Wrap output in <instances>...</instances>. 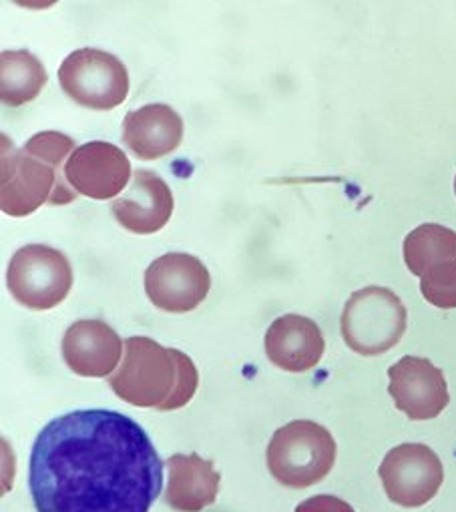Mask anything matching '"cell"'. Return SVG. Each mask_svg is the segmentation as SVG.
<instances>
[{"mask_svg":"<svg viewBox=\"0 0 456 512\" xmlns=\"http://www.w3.org/2000/svg\"><path fill=\"white\" fill-rule=\"evenodd\" d=\"M378 474L386 496L406 508H418L430 502L444 480V468L436 452L416 442L392 448L384 456Z\"/></svg>","mask_w":456,"mask_h":512,"instance_id":"cell-8","label":"cell"},{"mask_svg":"<svg viewBox=\"0 0 456 512\" xmlns=\"http://www.w3.org/2000/svg\"><path fill=\"white\" fill-rule=\"evenodd\" d=\"M420 292L424 300L434 308H456V260H448L430 268L420 278Z\"/></svg>","mask_w":456,"mask_h":512,"instance_id":"cell-19","label":"cell"},{"mask_svg":"<svg viewBox=\"0 0 456 512\" xmlns=\"http://www.w3.org/2000/svg\"><path fill=\"white\" fill-rule=\"evenodd\" d=\"M65 179L77 191L91 199H113L133 179L127 155L113 143L91 141L73 151L65 165Z\"/></svg>","mask_w":456,"mask_h":512,"instance_id":"cell-11","label":"cell"},{"mask_svg":"<svg viewBox=\"0 0 456 512\" xmlns=\"http://www.w3.org/2000/svg\"><path fill=\"white\" fill-rule=\"evenodd\" d=\"M169 480L165 490L167 504L177 512H201L211 506L219 492V472L211 460L199 454H173L167 460Z\"/></svg>","mask_w":456,"mask_h":512,"instance_id":"cell-16","label":"cell"},{"mask_svg":"<svg viewBox=\"0 0 456 512\" xmlns=\"http://www.w3.org/2000/svg\"><path fill=\"white\" fill-rule=\"evenodd\" d=\"M59 83L69 99L91 111H111L129 95V73L121 59L91 47L63 61Z\"/></svg>","mask_w":456,"mask_h":512,"instance_id":"cell-7","label":"cell"},{"mask_svg":"<svg viewBox=\"0 0 456 512\" xmlns=\"http://www.w3.org/2000/svg\"><path fill=\"white\" fill-rule=\"evenodd\" d=\"M7 286L21 306L37 312L53 310L73 288V266L63 251L31 243L11 258Z\"/></svg>","mask_w":456,"mask_h":512,"instance_id":"cell-6","label":"cell"},{"mask_svg":"<svg viewBox=\"0 0 456 512\" xmlns=\"http://www.w3.org/2000/svg\"><path fill=\"white\" fill-rule=\"evenodd\" d=\"M29 155L51 163L59 169H65L69 157L75 151V139H71L65 133H57V131H43L33 135L25 147H23Z\"/></svg>","mask_w":456,"mask_h":512,"instance_id":"cell-20","label":"cell"},{"mask_svg":"<svg viewBox=\"0 0 456 512\" xmlns=\"http://www.w3.org/2000/svg\"><path fill=\"white\" fill-rule=\"evenodd\" d=\"M454 193H456V179H454Z\"/></svg>","mask_w":456,"mask_h":512,"instance_id":"cell-22","label":"cell"},{"mask_svg":"<svg viewBox=\"0 0 456 512\" xmlns=\"http://www.w3.org/2000/svg\"><path fill=\"white\" fill-rule=\"evenodd\" d=\"M183 119L163 103L145 105L127 113L123 121V143L133 155L145 161L173 153L183 141Z\"/></svg>","mask_w":456,"mask_h":512,"instance_id":"cell-15","label":"cell"},{"mask_svg":"<svg viewBox=\"0 0 456 512\" xmlns=\"http://www.w3.org/2000/svg\"><path fill=\"white\" fill-rule=\"evenodd\" d=\"M388 392L400 412L410 420H432L450 402L440 368L418 356H404L388 368Z\"/></svg>","mask_w":456,"mask_h":512,"instance_id":"cell-10","label":"cell"},{"mask_svg":"<svg viewBox=\"0 0 456 512\" xmlns=\"http://www.w3.org/2000/svg\"><path fill=\"white\" fill-rule=\"evenodd\" d=\"M45 65L27 49L0 55V99L9 107L35 101L47 85Z\"/></svg>","mask_w":456,"mask_h":512,"instance_id":"cell-17","label":"cell"},{"mask_svg":"<svg viewBox=\"0 0 456 512\" xmlns=\"http://www.w3.org/2000/svg\"><path fill=\"white\" fill-rule=\"evenodd\" d=\"M456 260V233L438 223H424L404 239V262L408 270L422 278L436 264Z\"/></svg>","mask_w":456,"mask_h":512,"instance_id":"cell-18","label":"cell"},{"mask_svg":"<svg viewBox=\"0 0 456 512\" xmlns=\"http://www.w3.org/2000/svg\"><path fill=\"white\" fill-rule=\"evenodd\" d=\"M29 464L37 512H149L163 488L151 438L115 410H75L51 420Z\"/></svg>","mask_w":456,"mask_h":512,"instance_id":"cell-1","label":"cell"},{"mask_svg":"<svg viewBox=\"0 0 456 512\" xmlns=\"http://www.w3.org/2000/svg\"><path fill=\"white\" fill-rule=\"evenodd\" d=\"M264 348L274 366L300 374L320 364L326 342L320 326L314 320L288 314L272 322L266 332Z\"/></svg>","mask_w":456,"mask_h":512,"instance_id":"cell-14","label":"cell"},{"mask_svg":"<svg viewBox=\"0 0 456 512\" xmlns=\"http://www.w3.org/2000/svg\"><path fill=\"white\" fill-rule=\"evenodd\" d=\"M336 462V440L312 420L278 428L268 446V468L288 488H308L324 480Z\"/></svg>","mask_w":456,"mask_h":512,"instance_id":"cell-4","label":"cell"},{"mask_svg":"<svg viewBox=\"0 0 456 512\" xmlns=\"http://www.w3.org/2000/svg\"><path fill=\"white\" fill-rule=\"evenodd\" d=\"M111 211L131 233H157L173 215V193L163 177L149 169H137L129 189L111 203Z\"/></svg>","mask_w":456,"mask_h":512,"instance_id":"cell-12","label":"cell"},{"mask_svg":"<svg viewBox=\"0 0 456 512\" xmlns=\"http://www.w3.org/2000/svg\"><path fill=\"white\" fill-rule=\"evenodd\" d=\"M199 374L193 360L151 338L125 340L121 366L109 376L111 390L131 406L179 410L195 396Z\"/></svg>","mask_w":456,"mask_h":512,"instance_id":"cell-2","label":"cell"},{"mask_svg":"<svg viewBox=\"0 0 456 512\" xmlns=\"http://www.w3.org/2000/svg\"><path fill=\"white\" fill-rule=\"evenodd\" d=\"M296 512H356L346 500L332 494H318L306 498L296 506Z\"/></svg>","mask_w":456,"mask_h":512,"instance_id":"cell-21","label":"cell"},{"mask_svg":"<svg viewBox=\"0 0 456 512\" xmlns=\"http://www.w3.org/2000/svg\"><path fill=\"white\" fill-rule=\"evenodd\" d=\"M67 366L85 378H105L119 368L123 352L121 336L103 320H79L63 336Z\"/></svg>","mask_w":456,"mask_h":512,"instance_id":"cell-13","label":"cell"},{"mask_svg":"<svg viewBox=\"0 0 456 512\" xmlns=\"http://www.w3.org/2000/svg\"><path fill=\"white\" fill-rule=\"evenodd\" d=\"M0 163V207L11 217L31 215L45 203L65 205L77 199V191L65 179V169L17 149L7 135H3Z\"/></svg>","mask_w":456,"mask_h":512,"instance_id":"cell-3","label":"cell"},{"mask_svg":"<svg viewBox=\"0 0 456 512\" xmlns=\"http://www.w3.org/2000/svg\"><path fill=\"white\" fill-rule=\"evenodd\" d=\"M211 276L195 255L173 251L157 258L145 272V292L163 312L185 314L195 310L209 294Z\"/></svg>","mask_w":456,"mask_h":512,"instance_id":"cell-9","label":"cell"},{"mask_svg":"<svg viewBox=\"0 0 456 512\" xmlns=\"http://www.w3.org/2000/svg\"><path fill=\"white\" fill-rule=\"evenodd\" d=\"M406 308L388 288L368 286L350 296L342 312V336L360 356H380L392 350L406 332Z\"/></svg>","mask_w":456,"mask_h":512,"instance_id":"cell-5","label":"cell"}]
</instances>
